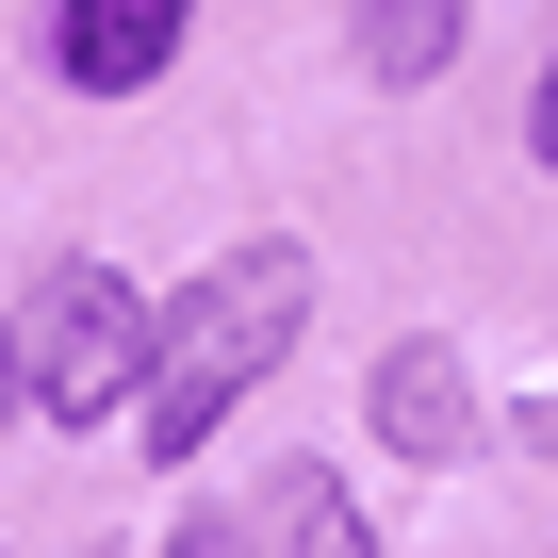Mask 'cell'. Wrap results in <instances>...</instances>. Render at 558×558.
<instances>
[{
	"label": "cell",
	"instance_id": "6da1fadb",
	"mask_svg": "<svg viewBox=\"0 0 558 558\" xmlns=\"http://www.w3.org/2000/svg\"><path fill=\"white\" fill-rule=\"evenodd\" d=\"M296 329H313V246H230V263H197L181 296L148 313V395H132L148 460H197L279 362H296Z\"/></svg>",
	"mask_w": 558,
	"mask_h": 558
},
{
	"label": "cell",
	"instance_id": "7a4b0ae2",
	"mask_svg": "<svg viewBox=\"0 0 558 558\" xmlns=\"http://www.w3.org/2000/svg\"><path fill=\"white\" fill-rule=\"evenodd\" d=\"M17 345H34V411H66V427H116L148 395V296L116 263H50L34 313H17Z\"/></svg>",
	"mask_w": 558,
	"mask_h": 558
},
{
	"label": "cell",
	"instance_id": "3957f363",
	"mask_svg": "<svg viewBox=\"0 0 558 558\" xmlns=\"http://www.w3.org/2000/svg\"><path fill=\"white\" fill-rule=\"evenodd\" d=\"M181 17H197V0H66V17H50V66L83 99H148L181 66Z\"/></svg>",
	"mask_w": 558,
	"mask_h": 558
},
{
	"label": "cell",
	"instance_id": "277c9868",
	"mask_svg": "<svg viewBox=\"0 0 558 558\" xmlns=\"http://www.w3.org/2000/svg\"><path fill=\"white\" fill-rule=\"evenodd\" d=\"M378 427H395L411 460H444V444H460V362H444V345H395V362H378Z\"/></svg>",
	"mask_w": 558,
	"mask_h": 558
},
{
	"label": "cell",
	"instance_id": "5b68a950",
	"mask_svg": "<svg viewBox=\"0 0 558 558\" xmlns=\"http://www.w3.org/2000/svg\"><path fill=\"white\" fill-rule=\"evenodd\" d=\"M444 50H460V0H362V66L378 83H444Z\"/></svg>",
	"mask_w": 558,
	"mask_h": 558
},
{
	"label": "cell",
	"instance_id": "8992f818",
	"mask_svg": "<svg viewBox=\"0 0 558 558\" xmlns=\"http://www.w3.org/2000/svg\"><path fill=\"white\" fill-rule=\"evenodd\" d=\"M263 525H279V558H378V542H362V509H345V476H313V460L263 493Z\"/></svg>",
	"mask_w": 558,
	"mask_h": 558
},
{
	"label": "cell",
	"instance_id": "52a82bcc",
	"mask_svg": "<svg viewBox=\"0 0 558 558\" xmlns=\"http://www.w3.org/2000/svg\"><path fill=\"white\" fill-rule=\"evenodd\" d=\"M165 558H263V542H246V525H181Z\"/></svg>",
	"mask_w": 558,
	"mask_h": 558
},
{
	"label": "cell",
	"instance_id": "ba28073f",
	"mask_svg": "<svg viewBox=\"0 0 558 558\" xmlns=\"http://www.w3.org/2000/svg\"><path fill=\"white\" fill-rule=\"evenodd\" d=\"M34 395V345H17V313H0V411H17Z\"/></svg>",
	"mask_w": 558,
	"mask_h": 558
},
{
	"label": "cell",
	"instance_id": "9c48e42d",
	"mask_svg": "<svg viewBox=\"0 0 558 558\" xmlns=\"http://www.w3.org/2000/svg\"><path fill=\"white\" fill-rule=\"evenodd\" d=\"M525 148H542V165H558V66H542V99H525Z\"/></svg>",
	"mask_w": 558,
	"mask_h": 558
}]
</instances>
